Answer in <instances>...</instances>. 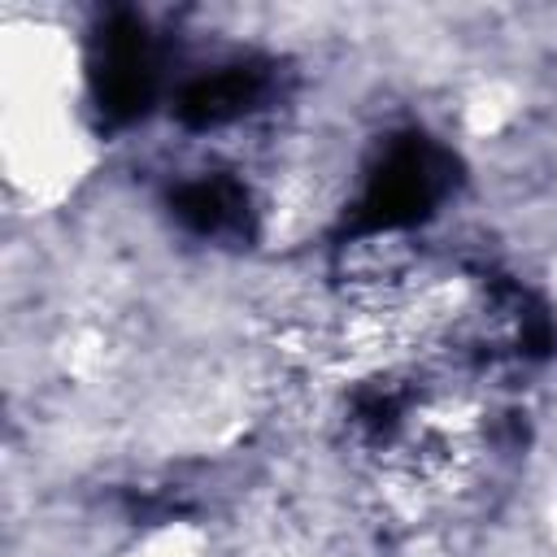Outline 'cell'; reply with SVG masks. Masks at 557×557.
<instances>
[{"mask_svg":"<svg viewBox=\"0 0 557 557\" xmlns=\"http://www.w3.org/2000/svg\"><path fill=\"white\" fill-rule=\"evenodd\" d=\"M457 187V157L431 135H396L361 174L352 209V235L361 244L400 235L440 213Z\"/></svg>","mask_w":557,"mask_h":557,"instance_id":"obj_1","label":"cell"},{"mask_svg":"<svg viewBox=\"0 0 557 557\" xmlns=\"http://www.w3.org/2000/svg\"><path fill=\"white\" fill-rule=\"evenodd\" d=\"M165 57L157 48V35H148L144 17H117L104 26V35H91L83 57V78L91 91V104L104 122H135L152 109L161 91Z\"/></svg>","mask_w":557,"mask_h":557,"instance_id":"obj_2","label":"cell"},{"mask_svg":"<svg viewBox=\"0 0 557 557\" xmlns=\"http://www.w3.org/2000/svg\"><path fill=\"white\" fill-rule=\"evenodd\" d=\"M170 218L209 244H248L261 222L257 191L235 170H196L170 183Z\"/></svg>","mask_w":557,"mask_h":557,"instance_id":"obj_3","label":"cell"}]
</instances>
